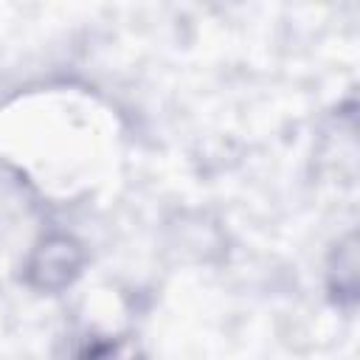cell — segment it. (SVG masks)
<instances>
[{
    "mask_svg": "<svg viewBox=\"0 0 360 360\" xmlns=\"http://www.w3.org/2000/svg\"><path fill=\"white\" fill-rule=\"evenodd\" d=\"M84 250L70 236H48L28 259L25 278L37 290H62L79 276Z\"/></svg>",
    "mask_w": 360,
    "mask_h": 360,
    "instance_id": "1",
    "label": "cell"
},
{
    "mask_svg": "<svg viewBox=\"0 0 360 360\" xmlns=\"http://www.w3.org/2000/svg\"><path fill=\"white\" fill-rule=\"evenodd\" d=\"M76 360H146L141 349L127 338H90Z\"/></svg>",
    "mask_w": 360,
    "mask_h": 360,
    "instance_id": "2",
    "label": "cell"
}]
</instances>
